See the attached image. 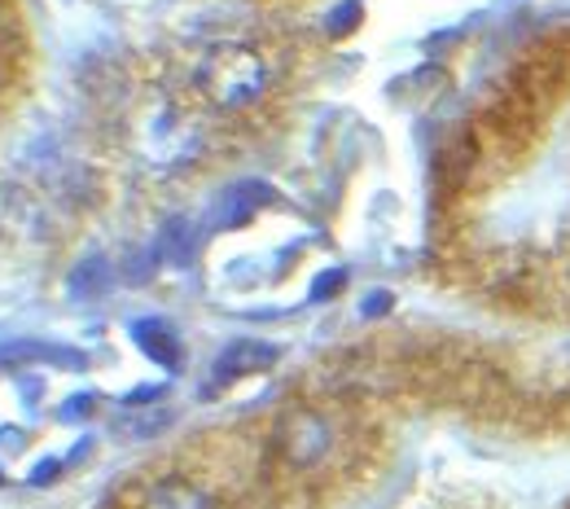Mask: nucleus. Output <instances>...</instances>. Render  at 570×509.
<instances>
[{
  "mask_svg": "<svg viewBox=\"0 0 570 509\" xmlns=\"http://www.w3.org/2000/svg\"><path fill=\"white\" fill-rule=\"evenodd\" d=\"M273 443H277V452H282L289 466L307 470V466L325 461V452H330V443H334V431H330V422H325L321 413L294 409V413H285L282 422H277Z\"/></svg>",
  "mask_w": 570,
  "mask_h": 509,
  "instance_id": "1",
  "label": "nucleus"
},
{
  "mask_svg": "<svg viewBox=\"0 0 570 509\" xmlns=\"http://www.w3.org/2000/svg\"><path fill=\"white\" fill-rule=\"evenodd\" d=\"M145 509H212L207 492L185 483V479H163L154 492H149V506Z\"/></svg>",
  "mask_w": 570,
  "mask_h": 509,
  "instance_id": "4",
  "label": "nucleus"
},
{
  "mask_svg": "<svg viewBox=\"0 0 570 509\" xmlns=\"http://www.w3.org/2000/svg\"><path fill=\"white\" fill-rule=\"evenodd\" d=\"M137 334H141V343H149V348H145L149 356H158V361L176 364V343H171V334H167V330H158V325H141Z\"/></svg>",
  "mask_w": 570,
  "mask_h": 509,
  "instance_id": "5",
  "label": "nucleus"
},
{
  "mask_svg": "<svg viewBox=\"0 0 570 509\" xmlns=\"http://www.w3.org/2000/svg\"><path fill=\"white\" fill-rule=\"evenodd\" d=\"M356 22H360V4H343V13L330 18V36H347Z\"/></svg>",
  "mask_w": 570,
  "mask_h": 509,
  "instance_id": "6",
  "label": "nucleus"
},
{
  "mask_svg": "<svg viewBox=\"0 0 570 509\" xmlns=\"http://www.w3.org/2000/svg\"><path fill=\"white\" fill-rule=\"evenodd\" d=\"M273 361H277V352H273V348H264V343H237V348H228V352L219 356L215 378H242V373L268 369Z\"/></svg>",
  "mask_w": 570,
  "mask_h": 509,
  "instance_id": "3",
  "label": "nucleus"
},
{
  "mask_svg": "<svg viewBox=\"0 0 570 509\" xmlns=\"http://www.w3.org/2000/svg\"><path fill=\"white\" fill-rule=\"evenodd\" d=\"M207 88H212V97L219 106H246V101H255L259 88H264V67H259L255 53L233 49V53H224L212 67Z\"/></svg>",
  "mask_w": 570,
  "mask_h": 509,
  "instance_id": "2",
  "label": "nucleus"
}]
</instances>
